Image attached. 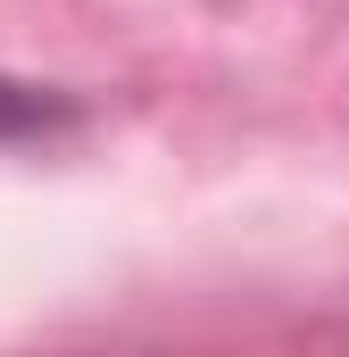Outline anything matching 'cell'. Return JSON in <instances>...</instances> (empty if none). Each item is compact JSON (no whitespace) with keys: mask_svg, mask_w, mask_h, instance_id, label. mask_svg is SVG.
Instances as JSON below:
<instances>
[{"mask_svg":"<svg viewBox=\"0 0 349 357\" xmlns=\"http://www.w3.org/2000/svg\"><path fill=\"white\" fill-rule=\"evenodd\" d=\"M91 100L42 75H0V150H50L67 133H84Z\"/></svg>","mask_w":349,"mask_h":357,"instance_id":"1","label":"cell"}]
</instances>
